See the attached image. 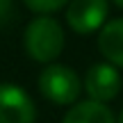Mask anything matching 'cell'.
<instances>
[{"label": "cell", "instance_id": "6da1fadb", "mask_svg": "<svg viewBox=\"0 0 123 123\" xmlns=\"http://www.w3.org/2000/svg\"><path fill=\"white\" fill-rule=\"evenodd\" d=\"M66 43L64 27L57 18L50 14L46 16H37L27 23L25 32H23V46L30 59L39 62V64H53L62 55Z\"/></svg>", "mask_w": 123, "mask_h": 123}, {"label": "cell", "instance_id": "7a4b0ae2", "mask_svg": "<svg viewBox=\"0 0 123 123\" xmlns=\"http://www.w3.org/2000/svg\"><path fill=\"white\" fill-rule=\"evenodd\" d=\"M39 93L53 105H75L82 93V78L66 64H46L39 73Z\"/></svg>", "mask_w": 123, "mask_h": 123}, {"label": "cell", "instance_id": "3957f363", "mask_svg": "<svg viewBox=\"0 0 123 123\" xmlns=\"http://www.w3.org/2000/svg\"><path fill=\"white\" fill-rule=\"evenodd\" d=\"M110 14V0H71L66 5V23L78 34H93L100 32L107 23Z\"/></svg>", "mask_w": 123, "mask_h": 123}, {"label": "cell", "instance_id": "277c9868", "mask_svg": "<svg viewBox=\"0 0 123 123\" xmlns=\"http://www.w3.org/2000/svg\"><path fill=\"white\" fill-rule=\"evenodd\" d=\"M82 84H84V91H87V96L91 100L110 103L121 91V73L110 62H96V64H91L87 68Z\"/></svg>", "mask_w": 123, "mask_h": 123}, {"label": "cell", "instance_id": "5b68a950", "mask_svg": "<svg viewBox=\"0 0 123 123\" xmlns=\"http://www.w3.org/2000/svg\"><path fill=\"white\" fill-rule=\"evenodd\" d=\"M0 123H37V107L23 87L0 82Z\"/></svg>", "mask_w": 123, "mask_h": 123}, {"label": "cell", "instance_id": "8992f818", "mask_svg": "<svg viewBox=\"0 0 123 123\" xmlns=\"http://www.w3.org/2000/svg\"><path fill=\"white\" fill-rule=\"evenodd\" d=\"M98 50L105 62L123 68V18L107 21L98 32Z\"/></svg>", "mask_w": 123, "mask_h": 123}, {"label": "cell", "instance_id": "52a82bcc", "mask_svg": "<svg viewBox=\"0 0 123 123\" xmlns=\"http://www.w3.org/2000/svg\"><path fill=\"white\" fill-rule=\"evenodd\" d=\"M62 123H116V116L107 107V103L89 98V100H78L75 105H71Z\"/></svg>", "mask_w": 123, "mask_h": 123}, {"label": "cell", "instance_id": "ba28073f", "mask_svg": "<svg viewBox=\"0 0 123 123\" xmlns=\"http://www.w3.org/2000/svg\"><path fill=\"white\" fill-rule=\"evenodd\" d=\"M71 0H23V5H25L30 12L39 14V16H46V14H53L57 12V9L66 7Z\"/></svg>", "mask_w": 123, "mask_h": 123}, {"label": "cell", "instance_id": "9c48e42d", "mask_svg": "<svg viewBox=\"0 0 123 123\" xmlns=\"http://www.w3.org/2000/svg\"><path fill=\"white\" fill-rule=\"evenodd\" d=\"M14 16V0H0V25H7Z\"/></svg>", "mask_w": 123, "mask_h": 123}, {"label": "cell", "instance_id": "30bf717a", "mask_svg": "<svg viewBox=\"0 0 123 123\" xmlns=\"http://www.w3.org/2000/svg\"><path fill=\"white\" fill-rule=\"evenodd\" d=\"M112 2H114L116 7H121V9H123V0H112Z\"/></svg>", "mask_w": 123, "mask_h": 123}, {"label": "cell", "instance_id": "8fae6325", "mask_svg": "<svg viewBox=\"0 0 123 123\" xmlns=\"http://www.w3.org/2000/svg\"><path fill=\"white\" fill-rule=\"evenodd\" d=\"M116 123H123V110H121V114L116 116Z\"/></svg>", "mask_w": 123, "mask_h": 123}]
</instances>
